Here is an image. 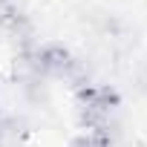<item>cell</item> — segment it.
<instances>
[{
	"mask_svg": "<svg viewBox=\"0 0 147 147\" xmlns=\"http://www.w3.org/2000/svg\"><path fill=\"white\" fill-rule=\"evenodd\" d=\"M78 98V121L87 130H101L110 124V115L115 113V107L121 104L118 90L107 87V84H84L75 90Z\"/></svg>",
	"mask_w": 147,
	"mask_h": 147,
	"instance_id": "cell-1",
	"label": "cell"
},
{
	"mask_svg": "<svg viewBox=\"0 0 147 147\" xmlns=\"http://www.w3.org/2000/svg\"><path fill=\"white\" fill-rule=\"evenodd\" d=\"M75 63V55H72L63 43H40L32 49V66L40 78H66V72Z\"/></svg>",
	"mask_w": 147,
	"mask_h": 147,
	"instance_id": "cell-2",
	"label": "cell"
},
{
	"mask_svg": "<svg viewBox=\"0 0 147 147\" xmlns=\"http://www.w3.org/2000/svg\"><path fill=\"white\" fill-rule=\"evenodd\" d=\"M69 147H115V144H113L110 127H101V130H90V133L78 136Z\"/></svg>",
	"mask_w": 147,
	"mask_h": 147,
	"instance_id": "cell-3",
	"label": "cell"
},
{
	"mask_svg": "<svg viewBox=\"0 0 147 147\" xmlns=\"http://www.w3.org/2000/svg\"><path fill=\"white\" fill-rule=\"evenodd\" d=\"M9 3H15V0H0V6H9Z\"/></svg>",
	"mask_w": 147,
	"mask_h": 147,
	"instance_id": "cell-4",
	"label": "cell"
}]
</instances>
